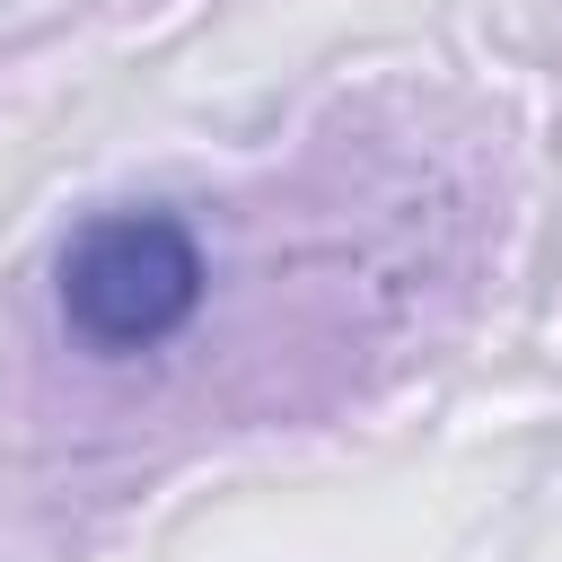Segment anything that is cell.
<instances>
[{
  "label": "cell",
  "instance_id": "cell-1",
  "mask_svg": "<svg viewBox=\"0 0 562 562\" xmlns=\"http://www.w3.org/2000/svg\"><path fill=\"white\" fill-rule=\"evenodd\" d=\"M202 290H211V255H202L193 220L167 202L88 211L70 228V246L53 255V307L97 360L158 351L167 334L193 325Z\"/></svg>",
  "mask_w": 562,
  "mask_h": 562
}]
</instances>
